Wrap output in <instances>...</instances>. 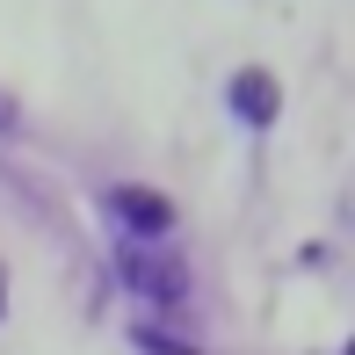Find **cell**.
I'll return each mask as SVG.
<instances>
[{"label":"cell","instance_id":"obj_1","mask_svg":"<svg viewBox=\"0 0 355 355\" xmlns=\"http://www.w3.org/2000/svg\"><path fill=\"white\" fill-rule=\"evenodd\" d=\"M116 276H123V290H138L145 304H167V312L189 304V268L174 261L167 247H138V239H123V247H116Z\"/></svg>","mask_w":355,"mask_h":355},{"label":"cell","instance_id":"obj_2","mask_svg":"<svg viewBox=\"0 0 355 355\" xmlns=\"http://www.w3.org/2000/svg\"><path fill=\"white\" fill-rule=\"evenodd\" d=\"M109 218L123 225V239H167L174 232V203L159 189H138V182L109 189Z\"/></svg>","mask_w":355,"mask_h":355},{"label":"cell","instance_id":"obj_3","mask_svg":"<svg viewBox=\"0 0 355 355\" xmlns=\"http://www.w3.org/2000/svg\"><path fill=\"white\" fill-rule=\"evenodd\" d=\"M225 102H232V116L247 123V131H268V123L283 116V87H276V80H268L261 66H247V73H239Z\"/></svg>","mask_w":355,"mask_h":355},{"label":"cell","instance_id":"obj_4","mask_svg":"<svg viewBox=\"0 0 355 355\" xmlns=\"http://www.w3.org/2000/svg\"><path fill=\"white\" fill-rule=\"evenodd\" d=\"M131 341L145 355H196V341H174V334H159V327H131Z\"/></svg>","mask_w":355,"mask_h":355},{"label":"cell","instance_id":"obj_5","mask_svg":"<svg viewBox=\"0 0 355 355\" xmlns=\"http://www.w3.org/2000/svg\"><path fill=\"white\" fill-rule=\"evenodd\" d=\"M8 131H15V102L0 94V138H8Z\"/></svg>","mask_w":355,"mask_h":355},{"label":"cell","instance_id":"obj_6","mask_svg":"<svg viewBox=\"0 0 355 355\" xmlns=\"http://www.w3.org/2000/svg\"><path fill=\"white\" fill-rule=\"evenodd\" d=\"M0 304H8V268H0Z\"/></svg>","mask_w":355,"mask_h":355}]
</instances>
